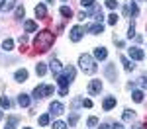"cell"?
<instances>
[{
	"label": "cell",
	"instance_id": "1",
	"mask_svg": "<svg viewBox=\"0 0 147 129\" xmlns=\"http://www.w3.org/2000/svg\"><path fill=\"white\" fill-rule=\"evenodd\" d=\"M53 41H55V35L51 33L49 29H41L39 33L35 35L34 47H35L37 53H47V51L51 49V45H53Z\"/></svg>",
	"mask_w": 147,
	"mask_h": 129
},
{
	"label": "cell",
	"instance_id": "2",
	"mask_svg": "<svg viewBox=\"0 0 147 129\" xmlns=\"http://www.w3.org/2000/svg\"><path fill=\"white\" fill-rule=\"evenodd\" d=\"M79 65H80V69H82L84 74H94V72H96V63H94V59H92L90 55H86V53L79 57Z\"/></svg>",
	"mask_w": 147,
	"mask_h": 129
},
{
	"label": "cell",
	"instance_id": "3",
	"mask_svg": "<svg viewBox=\"0 0 147 129\" xmlns=\"http://www.w3.org/2000/svg\"><path fill=\"white\" fill-rule=\"evenodd\" d=\"M53 94V86H45V84H39L34 88V98L35 100H41L45 96H51Z\"/></svg>",
	"mask_w": 147,
	"mask_h": 129
},
{
	"label": "cell",
	"instance_id": "4",
	"mask_svg": "<svg viewBox=\"0 0 147 129\" xmlns=\"http://www.w3.org/2000/svg\"><path fill=\"white\" fill-rule=\"evenodd\" d=\"M84 31H90V33L98 35V33H102V31H104V25H102V22L90 23V25H86V27H84Z\"/></svg>",
	"mask_w": 147,
	"mask_h": 129
},
{
	"label": "cell",
	"instance_id": "5",
	"mask_svg": "<svg viewBox=\"0 0 147 129\" xmlns=\"http://www.w3.org/2000/svg\"><path fill=\"white\" fill-rule=\"evenodd\" d=\"M82 31H84V29H82L80 25H75V27L71 29V41H75V43L80 41V39H82Z\"/></svg>",
	"mask_w": 147,
	"mask_h": 129
},
{
	"label": "cell",
	"instance_id": "6",
	"mask_svg": "<svg viewBox=\"0 0 147 129\" xmlns=\"http://www.w3.org/2000/svg\"><path fill=\"white\" fill-rule=\"evenodd\" d=\"M129 57L134 59V61H143V59H145V53H143L139 47H131V49H129Z\"/></svg>",
	"mask_w": 147,
	"mask_h": 129
},
{
	"label": "cell",
	"instance_id": "7",
	"mask_svg": "<svg viewBox=\"0 0 147 129\" xmlns=\"http://www.w3.org/2000/svg\"><path fill=\"white\" fill-rule=\"evenodd\" d=\"M124 14H125V16H129V14H131V16H137V14H139L137 4H136V2H127L125 8H124Z\"/></svg>",
	"mask_w": 147,
	"mask_h": 129
},
{
	"label": "cell",
	"instance_id": "8",
	"mask_svg": "<svg viewBox=\"0 0 147 129\" xmlns=\"http://www.w3.org/2000/svg\"><path fill=\"white\" fill-rule=\"evenodd\" d=\"M100 90H102V82L100 80H92L90 84H88V94H92V96L100 94Z\"/></svg>",
	"mask_w": 147,
	"mask_h": 129
},
{
	"label": "cell",
	"instance_id": "9",
	"mask_svg": "<svg viewBox=\"0 0 147 129\" xmlns=\"http://www.w3.org/2000/svg\"><path fill=\"white\" fill-rule=\"evenodd\" d=\"M35 18H37V20H45V18H47L45 4H37V6H35Z\"/></svg>",
	"mask_w": 147,
	"mask_h": 129
},
{
	"label": "cell",
	"instance_id": "10",
	"mask_svg": "<svg viewBox=\"0 0 147 129\" xmlns=\"http://www.w3.org/2000/svg\"><path fill=\"white\" fill-rule=\"evenodd\" d=\"M16 6V0H0V12H10Z\"/></svg>",
	"mask_w": 147,
	"mask_h": 129
},
{
	"label": "cell",
	"instance_id": "11",
	"mask_svg": "<svg viewBox=\"0 0 147 129\" xmlns=\"http://www.w3.org/2000/svg\"><path fill=\"white\" fill-rule=\"evenodd\" d=\"M63 104L61 102H51V106H49V112L53 114V116H59V114H63Z\"/></svg>",
	"mask_w": 147,
	"mask_h": 129
},
{
	"label": "cell",
	"instance_id": "12",
	"mask_svg": "<svg viewBox=\"0 0 147 129\" xmlns=\"http://www.w3.org/2000/svg\"><path fill=\"white\" fill-rule=\"evenodd\" d=\"M106 57H108V51H106V47H96V49H94V59H98V61H104Z\"/></svg>",
	"mask_w": 147,
	"mask_h": 129
},
{
	"label": "cell",
	"instance_id": "13",
	"mask_svg": "<svg viewBox=\"0 0 147 129\" xmlns=\"http://www.w3.org/2000/svg\"><path fill=\"white\" fill-rule=\"evenodd\" d=\"M49 69H51V72H53L55 76H59V74H61V69H63V67H61V63H59L57 59H53V61L49 63Z\"/></svg>",
	"mask_w": 147,
	"mask_h": 129
},
{
	"label": "cell",
	"instance_id": "14",
	"mask_svg": "<svg viewBox=\"0 0 147 129\" xmlns=\"http://www.w3.org/2000/svg\"><path fill=\"white\" fill-rule=\"evenodd\" d=\"M14 78L18 82H26L28 80V70L26 69H20V70H16V74H14Z\"/></svg>",
	"mask_w": 147,
	"mask_h": 129
},
{
	"label": "cell",
	"instance_id": "15",
	"mask_svg": "<svg viewBox=\"0 0 147 129\" xmlns=\"http://www.w3.org/2000/svg\"><path fill=\"white\" fill-rule=\"evenodd\" d=\"M102 106H104V110H106V112H108V110H112L114 106H116V98H114V96H110V98H106Z\"/></svg>",
	"mask_w": 147,
	"mask_h": 129
},
{
	"label": "cell",
	"instance_id": "16",
	"mask_svg": "<svg viewBox=\"0 0 147 129\" xmlns=\"http://www.w3.org/2000/svg\"><path fill=\"white\" fill-rule=\"evenodd\" d=\"M18 104L22 106V108H28V106H30V98H28V94H20V96H18Z\"/></svg>",
	"mask_w": 147,
	"mask_h": 129
},
{
	"label": "cell",
	"instance_id": "17",
	"mask_svg": "<svg viewBox=\"0 0 147 129\" xmlns=\"http://www.w3.org/2000/svg\"><path fill=\"white\" fill-rule=\"evenodd\" d=\"M122 65H124V69L127 70V72H131V70L136 69V65H131V61L127 57H122Z\"/></svg>",
	"mask_w": 147,
	"mask_h": 129
},
{
	"label": "cell",
	"instance_id": "18",
	"mask_svg": "<svg viewBox=\"0 0 147 129\" xmlns=\"http://www.w3.org/2000/svg\"><path fill=\"white\" fill-rule=\"evenodd\" d=\"M106 76H108L110 80L116 82V69H114V65H108V67H106Z\"/></svg>",
	"mask_w": 147,
	"mask_h": 129
},
{
	"label": "cell",
	"instance_id": "19",
	"mask_svg": "<svg viewBox=\"0 0 147 129\" xmlns=\"http://www.w3.org/2000/svg\"><path fill=\"white\" fill-rule=\"evenodd\" d=\"M24 29H26V31H35V29H37V23H35L34 20H28V22L24 23Z\"/></svg>",
	"mask_w": 147,
	"mask_h": 129
},
{
	"label": "cell",
	"instance_id": "20",
	"mask_svg": "<svg viewBox=\"0 0 147 129\" xmlns=\"http://www.w3.org/2000/svg\"><path fill=\"white\" fill-rule=\"evenodd\" d=\"M35 72H37L39 76H43V74L47 72V65L45 63H37V65H35Z\"/></svg>",
	"mask_w": 147,
	"mask_h": 129
},
{
	"label": "cell",
	"instance_id": "21",
	"mask_svg": "<svg viewBox=\"0 0 147 129\" xmlns=\"http://www.w3.org/2000/svg\"><path fill=\"white\" fill-rule=\"evenodd\" d=\"M124 119L125 121H134L136 119V112L134 110H124Z\"/></svg>",
	"mask_w": 147,
	"mask_h": 129
},
{
	"label": "cell",
	"instance_id": "22",
	"mask_svg": "<svg viewBox=\"0 0 147 129\" xmlns=\"http://www.w3.org/2000/svg\"><path fill=\"white\" fill-rule=\"evenodd\" d=\"M131 98H134V102L139 104V102H143V92H141V90H134V92H131Z\"/></svg>",
	"mask_w": 147,
	"mask_h": 129
},
{
	"label": "cell",
	"instance_id": "23",
	"mask_svg": "<svg viewBox=\"0 0 147 129\" xmlns=\"http://www.w3.org/2000/svg\"><path fill=\"white\" fill-rule=\"evenodd\" d=\"M2 49H4V51H12V49H14V41H12V39H4V41H2Z\"/></svg>",
	"mask_w": 147,
	"mask_h": 129
},
{
	"label": "cell",
	"instance_id": "24",
	"mask_svg": "<svg viewBox=\"0 0 147 129\" xmlns=\"http://www.w3.org/2000/svg\"><path fill=\"white\" fill-rule=\"evenodd\" d=\"M77 121H79V114H71V116H69V123H67V125H69V127H73Z\"/></svg>",
	"mask_w": 147,
	"mask_h": 129
},
{
	"label": "cell",
	"instance_id": "25",
	"mask_svg": "<svg viewBox=\"0 0 147 129\" xmlns=\"http://www.w3.org/2000/svg\"><path fill=\"white\" fill-rule=\"evenodd\" d=\"M61 14H63L65 18H71V16H73V10H71L69 6H61Z\"/></svg>",
	"mask_w": 147,
	"mask_h": 129
},
{
	"label": "cell",
	"instance_id": "26",
	"mask_svg": "<svg viewBox=\"0 0 147 129\" xmlns=\"http://www.w3.org/2000/svg\"><path fill=\"white\" fill-rule=\"evenodd\" d=\"M136 23H134V22H131V23H129V29H127V37H129V39H131V37H136Z\"/></svg>",
	"mask_w": 147,
	"mask_h": 129
},
{
	"label": "cell",
	"instance_id": "27",
	"mask_svg": "<svg viewBox=\"0 0 147 129\" xmlns=\"http://www.w3.org/2000/svg\"><path fill=\"white\" fill-rule=\"evenodd\" d=\"M79 106H82V98H75V100L71 102V110H77Z\"/></svg>",
	"mask_w": 147,
	"mask_h": 129
},
{
	"label": "cell",
	"instance_id": "28",
	"mask_svg": "<svg viewBox=\"0 0 147 129\" xmlns=\"http://www.w3.org/2000/svg\"><path fill=\"white\" fill-rule=\"evenodd\" d=\"M47 123H49V114H43V116H39V125H43V127H45Z\"/></svg>",
	"mask_w": 147,
	"mask_h": 129
},
{
	"label": "cell",
	"instance_id": "29",
	"mask_svg": "<svg viewBox=\"0 0 147 129\" xmlns=\"http://www.w3.org/2000/svg\"><path fill=\"white\" fill-rule=\"evenodd\" d=\"M0 108H6V110H8V108H10V100L4 98V96H0Z\"/></svg>",
	"mask_w": 147,
	"mask_h": 129
},
{
	"label": "cell",
	"instance_id": "30",
	"mask_svg": "<svg viewBox=\"0 0 147 129\" xmlns=\"http://www.w3.org/2000/svg\"><path fill=\"white\" fill-rule=\"evenodd\" d=\"M24 14H26L24 6H18V8H16V18H18V20H22V18H24Z\"/></svg>",
	"mask_w": 147,
	"mask_h": 129
},
{
	"label": "cell",
	"instance_id": "31",
	"mask_svg": "<svg viewBox=\"0 0 147 129\" xmlns=\"http://www.w3.org/2000/svg\"><path fill=\"white\" fill-rule=\"evenodd\" d=\"M106 6H108L110 10H116V8H118V0H106Z\"/></svg>",
	"mask_w": 147,
	"mask_h": 129
},
{
	"label": "cell",
	"instance_id": "32",
	"mask_svg": "<svg viewBox=\"0 0 147 129\" xmlns=\"http://www.w3.org/2000/svg\"><path fill=\"white\" fill-rule=\"evenodd\" d=\"M116 22H118V16L112 12V14L108 16V23H110V25H116Z\"/></svg>",
	"mask_w": 147,
	"mask_h": 129
},
{
	"label": "cell",
	"instance_id": "33",
	"mask_svg": "<svg viewBox=\"0 0 147 129\" xmlns=\"http://www.w3.org/2000/svg\"><path fill=\"white\" fill-rule=\"evenodd\" d=\"M53 129H67V123H63V121H55V123H53Z\"/></svg>",
	"mask_w": 147,
	"mask_h": 129
},
{
	"label": "cell",
	"instance_id": "34",
	"mask_svg": "<svg viewBox=\"0 0 147 129\" xmlns=\"http://www.w3.org/2000/svg\"><path fill=\"white\" fill-rule=\"evenodd\" d=\"M80 6H86V8H92V6H94V0H80Z\"/></svg>",
	"mask_w": 147,
	"mask_h": 129
},
{
	"label": "cell",
	"instance_id": "35",
	"mask_svg": "<svg viewBox=\"0 0 147 129\" xmlns=\"http://www.w3.org/2000/svg\"><path fill=\"white\" fill-rule=\"evenodd\" d=\"M139 86H141V88H147V74H143V76L139 78Z\"/></svg>",
	"mask_w": 147,
	"mask_h": 129
},
{
	"label": "cell",
	"instance_id": "36",
	"mask_svg": "<svg viewBox=\"0 0 147 129\" xmlns=\"http://www.w3.org/2000/svg\"><path fill=\"white\" fill-rule=\"evenodd\" d=\"M88 125H90V127H94V125H98V117H88Z\"/></svg>",
	"mask_w": 147,
	"mask_h": 129
},
{
	"label": "cell",
	"instance_id": "37",
	"mask_svg": "<svg viewBox=\"0 0 147 129\" xmlns=\"http://www.w3.org/2000/svg\"><path fill=\"white\" fill-rule=\"evenodd\" d=\"M26 43H28V35H20V45H26Z\"/></svg>",
	"mask_w": 147,
	"mask_h": 129
},
{
	"label": "cell",
	"instance_id": "38",
	"mask_svg": "<svg viewBox=\"0 0 147 129\" xmlns=\"http://www.w3.org/2000/svg\"><path fill=\"white\" fill-rule=\"evenodd\" d=\"M82 106H84V108H92V102L90 100H82Z\"/></svg>",
	"mask_w": 147,
	"mask_h": 129
},
{
	"label": "cell",
	"instance_id": "39",
	"mask_svg": "<svg viewBox=\"0 0 147 129\" xmlns=\"http://www.w3.org/2000/svg\"><path fill=\"white\" fill-rule=\"evenodd\" d=\"M59 94H61V96H67V94H69V88H61V90H59Z\"/></svg>",
	"mask_w": 147,
	"mask_h": 129
},
{
	"label": "cell",
	"instance_id": "40",
	"mask_svg": "<svg viewBox=\"0 0 147 129\" xmlns=\"http://www.w3.org/2000/svg\"><path fill=\"white\" fill-rule=\"evenodd\" d=\"M112 129H124V125H122V123H114Z\"/></svg>",
	"mask_w": 147,
	"mask_h": 129
},
{
	"label": "cell",
	"instance_id": "41",
	"mask_svg": "<svg viewBox=\"0 0 147 129\" xmlns=\"http://www.w3.org/2000/svg\"><path fill=\"white\" fill-rule=\"evenodd\" d=\"M134 129H145V125H141V123H136V125H134Z\"/></svg>",
	"mask_w": 147,
	"mask_h": 129
},
{
	"label": "cell",
	"instance_id": "42",
	"mask_svg": "<svg viewBox=\"0 0 147 129\" xmlns=\"http://www.w3.org/2000/svg\"><path fill=\"white\" fill-rule=\"evenodd\" d=\"M98 129H110V125H106V123H102V125H100Z\"/></svg>",
	"mask_w": 147,
	"mask_h": 129
},
{
	"label": "cell",
	"instance_id": "43",
	"mask_svg": "<svg viewBox=\"0 0 147 129\" xmlns=\"http://www.w3.org/2000/svg\"><path fill=\"white\" fill-rule=\"evenodd\" d=\"M2 116H4V114H2V112H0V119H2Z\"/></svg>",
	"mask_w": 147,
	"mask_h": 129
},
{
	"label": "cell",
	"instance_id": "44",
	"mask_svg": "<svg viewBox=\"0 0 147 129\" xmlns=\"http://www.w3.org/2000/svg\"><path fill=\"white\" fill-rule=\"evenodd\" d=\"M45 2H53V0H45Z\"/></svg>",
	"mask_w": 147,
	"mask_h": 129
},
{
	"label": "cell",
	"instance_id": "45",
	"mask_svg": "<svg viewBox=\"0 0 147 129\" xmlns=\"http://www.w3.org/2000/svg\"><path fill=\"white\" fill-rule=\"evenodd\" d=\"M24 129H30V127H24Z\"/></svg>",
	"mask_w": 147,
	"mask_h": 129
},
{
	"label": "cell",
	"instance_id": "46",
	"mask_svg": "<svg viewBox=\"0 0 147 129\" xmlns=\"http://www.w3.org/2000/svg\"><path fill=\"white\" fill-rule=\"evenodd\" d=\"M145 29H147V25H145Z\"/></svg>",
	"mask_w": 147,
	"mask_h": 129
},
{
	"label": "cell",
	"instance_id": "47",
	"mask_svg": "<svg viewBox=\"0 0 147 129\" xmlns=\"http://www.w3.org/2000/svg\"><path fill=\"white\" fill-rule=\"evenodd\" d=\"M8 129H12V127H8Z\"/></svg>",
	"mask_w": 147,
	"mask_h": 129
},
{
	"label": "cell",
	"instance_id": "48",
	"mask_svg": "<svg viewBox=\"0 0 147 129\" xmlns=\"http://www.w3.org/2000/svg\"><path fill=\"white\" fill-rule=\"evenodd\" d=\"M63 2H65V0H63Z\"/></svg>",
	"mask_w": 147,
	"mask_h": 129
}]
</instances>
